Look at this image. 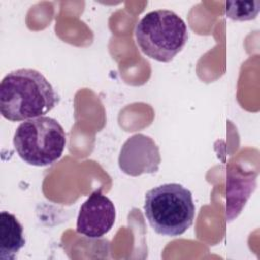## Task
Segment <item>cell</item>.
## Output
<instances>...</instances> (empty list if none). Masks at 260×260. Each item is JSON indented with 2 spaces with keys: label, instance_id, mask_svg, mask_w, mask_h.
Wrapping results in <instances>:
<instances>
[{
  "label": "cell",
  "instance_id": "7",
  "mask_svg": "<svg viewBox=\"0 0 260 260\" xmlns=\"http://www.w3.org/2000/svg\"><path fill=\"white\" fill-rule=\"evenodd\" d=\"M25 245L23 228L16 216L8 211L0 213V259L13 260Z\"/></svg>",
  "mask_w": 260,
  "mask_h": 260
},
{
  "label": "cell",
  "instance_id": "1",
  "mask_svg": "<svg viewBox=\"0 0 260 260\" xmlns=\"http://www.w3.org/2000/svg\"><path fill=\"white\" fill-rule=\"evenodd\" d=\"M59 102V95L38 70L20 68L7 73L0 83V113L11 122L45 116Z\"/></svg>",
  "mask_w": 260,
  "mask_h": 260
},
{
  "label": "cell",
  "instance_id": "3",
  "mask_svg": "<svg viewBox=\"0 0 260 260\" xmlns=\"http://www.w3.org/2000/svg\"><path fill=\"white\" fill-rule=\"evenodd\" d=\"M141 52L158 62H171L188 41L185 21L174 11L157 9L146 13L135 26Z\"/></svg>",
  "mask_w": 260,
  "mask_h": 260
},
{
  "label": "cell",
  "instance_id": "6",
  "mask_svg": "<svg viewBox=\"0 0 260 260\" xmlns=\"http://www.w3.org/2000/svg\"><path fill=\"white\" fill-rule=\"evenodd\" d=\"M159 162L157 145L149 136L141 133L129 137L123 144L119 155L120 169L131 176L154 173Z\"/></svg>",
  "mask_w": 260,
  "mask_h": 260
},
{
  "label": "cell",
  "instance_id": "4",
  "mask_svg": "<svg viewBox=\"0 0 260 260\" xmlns=\"http://www.w3.org/2000/svg\"><path fill=\"white\" fill-rule=\"evenodd\" d=\"M65 144L63 127L47 116L21 122L13 135V145L19 157L36 167H46L58 160Z\"/></svg>",
  "mask_w": 260,
  "mask_h": 260
},
{
  "label": "cell",
  "instance_id": "2",
  "mask_svg": "<svg viewBox=\"0 0 260 260\" xmlns=\"http://www.w3.org/2000/svg\"><path fill=\"white\" fill-rule=\"evenodd\" d=\"M143 208L150 226L166 237L183 235L195 216L192 193L177 183L162 184L147 191Z\"/></svg>",
  "mask_w": 260,
  "mask_h": 260
},
{
  "label": "cell",
  "instance_id": "5",
  "mask_svg": "<svg viewBox=\"0 0 260 260\" xmlns=\"http://www.w3.org/2000/svg\"><path fill=\"white\" fill-rule=\"evenodd\" d=\"M116 219V208L101 191L92 192L80 206L76 232L89 239H99L110 232Z\"/></svg>",
  "mask_w": 260,
  "mask_h": 260
},
{
  "label": "cell",
  "instance_id": "8",
  "mask_svg": "<svg viewBox=\"0 0 260 260\" xmlns=\"http://www.w3.org/2000/svg\"><path fill=\"white\" fill-rule=\"evenodd\" d=\"M260 11V1H226L225 14L238 21L252 20Z\"/></svg>",
  "mask_w": 260,
  "mask_h": 260
}]
</instances>
